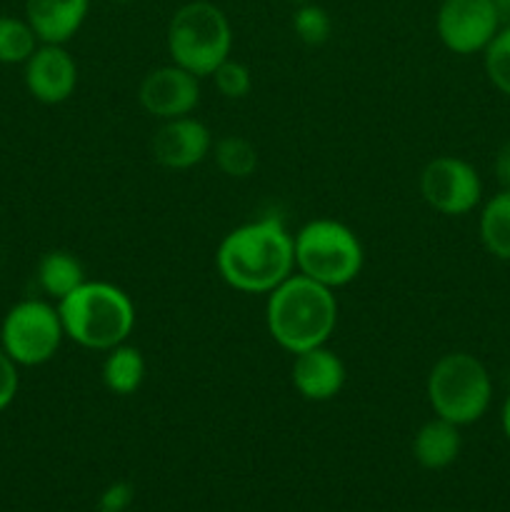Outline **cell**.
Masks as SVG:
<instances>
[{
    "instance_id": "6da1fadb",
    "label": "cell",
    "mask_w": 510,
    "mask_h": 512,
    "mask_svg": "<svg viewBox=\"0 0 510 512\" xmlns=\"http://www.w3.org/2000/svg\"><path fill=\"white\" fill-rule=\"evenodd\" d=\"M218 273L240 293H270L295 270V240L280 215L230 230L215 253Z\"/></svg>"
},
{
    "instance_id": "7a4b0ae2",
    "label": "cell",
    "mask_w": 510,
    "mask_h": 512,
    "mask_svg": "<svg viewBox=\"0 0 510 512\" xmlns=\"http://www.w3.org/2000/svg\"><path fill=\"white\" fill-rule=\"evenodd\" d=\"M265 323L280 348L298 355L328 343L338 325V300L330 288L293 273L268 293Z\"/></svg>"
},
{
    "instance_id": "3957f363",
    "label": "cell",
    "mask_w": 510,
    "mask_h": 512,
    "mask_svg": "<svg viewBox=\"0 0 510 512\" xmlns=\"http://www.w3.org/2000/svg\"><path fill=\"white\" fill-rule=\"evenodd\" d=\"M65 338L88 350H113L128 343L135 328V305L125 290L103 280H85L78 290L58 300Z\"/></svg>"
},
{
    "instance_id": "277c9868",
    "label": "cell",
    "mask_w": 510,
    "mask_h": 512,
    "mask_svg": "<svg viewBox=\"0 0 510 512\" xmlns=\"http://www.w3.org/2000/svg\"><path fill=\"white\" fill-rule=\"evenodd\" d=\"M168 53L175 65L193 73L195 78H208L220 63L230 58L233 30L228 15L208 0H193L175 10L168 23Z\"/></svg>"
},
{
    "instance_id": "5b68a950",
    "label": "cell",
    "mask_w": 510,
    "mask_h": 512,
    "mask_svg": "<svg viewBox=\"0 0 510 512\" xmlns=\"http://www.w3.org/2000/svg\"><path fill=\"white\" fill-rule=\"evenodd\" d=\"M293 240L298 273L325 288L350 285L363 270V245L358 235L338 220H310L293 235Z\"/></svg>"
},
{
    "instance_id": "8992f818",
    "label": "cell",
    "mask_w": 510,
    "mask_h": 512,
    "mask_svg": "<svg viewBox=\"0 0 510 512\" xmlns=\"http://www.w3.org/2000/svg\"><path fill=\"white\" fill-rule=\"evenodd\" d=\"M428 403L438 418L470 425L485 415L493 400L488 368L470 353H448L428 375Z\"/></svg>"
},
{
    "instance_id": "52a82bcc",
    "label": "cell",
    "mask_w": 510,
    "mask_h": 512,
    "mask_svg": "<svg viewBox=\"0 0 510 512\" xmlns=\"http://www.w3.org/2000/svg\"><path fill=\"white\" fill-rule=\"evenodd\" d=\"M65 338L58 305L40 298L20 300L8 310L0 328V348L15 365L38 368L55 358Z\"/></svg>"
},
{
    "instance_id": "ba28073f",
    "label": "cell",
    "mask_w": 510,
    "mask_h": 512,
    "mask_svg": "<svg viewBox=\"0 0 510 512\" xmlns=\"http://www.w3.org/2000/svg\"><path fill=\"white\" fill-rule=\"evenodd\" d=\"M420 195L443 215H465L480 203L483 183L468 160L455 155L433 158L420 173Z\"/></svg>"
},
{
    "instance_id": "9c48e42d",
    "label": "cell",
    "mask_w": 510,
    "mask_h": 512,
    "mask_svg": "<svg viewBox=\"0 0 510 512\" xmlns=\"http://www.w3.org/2000/svg\"><path fill=\"white\" fill-rule=\"evenodd\" d=\"M435 30L455 55L480 53L500 30L493 0H443L435 15Z\"/></svg>"
},
{
    "instance_id": "30bf717a",
    "label": "cell",
    "mask_w": 510,
    "mask_h": 512,
    "mask_svg": "<svg viewBox=\"0 0 510 512\" xmlns=\"http://www.w3.org/2000/svg\"><path fill=\"white\" fill-rule=\"evenodd\" d=\"M138 100L145 113L158 120L185 118L200 103V78L180 65H163L150 70L138 88Z\"/></svg>"
},
{
    "instance_id": "8fae6325",
    "label": "cell",
    "mask_w": 510,
    "mask_h": 512,
    "mask_svg": "<svg viewBox=\"0 0 510 512\" xmlns=\"http://www.w3.org/2000/svg\"><path fill=\"white\" fill-rule=\"evenodd\" d=\"M75 85H78V65L65 45H38L25 63V88L38 103H65L75 93Z\"/></svg>"
},
{
    "instance_id": "7c38bea8",
    "label": "cell",
    "mask_w": 510,
    "mask_h": 512,
    "mask_svg": "<svg viewBox=\"0 0 510 512\" xmlns=\"http://www.w3.org/2000/svg\"><path fill=\"white\" fill-rule=\"evenodd\" d=\"M213 150V135L205 128V123L190 118L163 120L150 140V153L158 165L168 170H188L193 165L203 163Z\"/></svg>"
},
{
    "instance_id": "4fadbf2b",
    "label": "cell",
    "mask_w": 510,
    "mask_h": 512,
    "mask_svg": "<svg viewBox=\"0 0 510 512\" xmlns=\"http://www.w3.org/2000/svg\"><path fill=\"white\" fill-rule=\"evenodd\" d=\"M293 385L305 400L328 403L343 390L345 363L325 345L303 350L293 360Z\"/></svg>"
},
{
    "instance_id": "5bb4252c",
    "label": "cell",
    "mask_w": 510,
    "mask_h": 512,
    "mask_svg": "<svg viewBox=\"0 0 510 512\" xmlns=\"http://www.w3.org/2000/svg\"><path fill=\"white\" fill-rule=\"evenodd\" d=\"M90 0H25V20L40 43L65 45L88 18Z\"/></svg>"
},
{
    "instance_id": "9a60e30c",
    "label": "cell",
    "mask_w": 510,
    "mask_h": 512,
    "mask_svg": "<svg viewBox=\"0 0 510 512\" xmlns=\"http://www.w3.org/2000/svg\"><path fill=\"white\" fill-rule=\"evenodd\" d=\"M460 445H463V440H460L458 425L435 415L415 433L413 458L425 470H445L458 460Z\"/></svg>"
},
{
    "instance_id": "2e32d148",
    "label": "cell",
    "mask_w": 510,
    "mask_h": 512,
    "mask_svg": "<svg viewBox=\"0 0 510 512\" xmlns=\"http://www.w3.org/2000/svg\"><path fill=\"white\" fill-rule=\"evenodd\" d=\"M85 283L83 263L68 250H50L38 263V285L53 300H63Z\"/></svg>"
},
{
    "instance_id": "e0dca14e",
    "label": "cell",
    "mask_w": 510,
    "mask_h": 512,
    "mask_svg": "<svg viewBox=\"0 0 510 512\" xmlns=\"http://www.w3.org/2000/svg\"><path fill=\"white\" fill-rule=\"evenodd\" d=\"M145 380V358L128 343L115 345L103 360V383L113 395L138 393Z\"/></svg>"
},
{
    "instance_id": "ac0fdd59",
    "label": "cell",
    "mask_w": 510,
    "mask_h": 512,
    "mask_svg": "<svg viewBox=\"0 0 510 512\" xmlns=\"http://www.w3.org/2000/svg\"><path fill=\"white\" fill-rule=\"evenodd\" d=\"M480 240L490 255L510 260V190H500L480 213Z\"/></svg>"
},
{
    "instance_id": "d6986e66",
    "label": "cell",
    "mask_w": 510,
    "mask_h": 512,
    "mask_svg": "<svg viewBox=\"0 0 510 512\" xmlns=\"http://www.w3.org/2000/svg\"><path fill=\"white\" fill-rule=\"evenodd\" d=\"M38 43V35L33 33L28 20L0 15V63L25 65L38 48Z\"/></svg>"
},
{
    "instance_id": "ffe728a7",
    "label": "cell",
    "mask_w": 510,
    "mask_h": 512,
    "mask_svg": "<svg viewBox=\"0 0 510 512\" xmlns=\"http://www.w3.org/2000/svg\"><path fill=\"white\" fill-rule=\"evenodd\" d=\"M215 163L230 178H250L258 168V150L248 138L225 135L215 143Z\"/></svg>"
},
{
    "instance_id": "44dd1931",
    "label": "cell",
    "mask_w": 510,
    "mask_h": 512,
    "mask_svg": "<svg viewBox=\"0 0 510 512\" xmlns=\"http://www.w3.org/2000/svg\"><path fill=\"white\" fill-rule=\"evenodd\" d=\"M485 53V73L500 93L510 95V28H500Z\"/></svg>"
},
{
    "instance_id": "7402d4cb",
    "label": "cell",
    "mask_w": 510,
    "mask_h": 512,
    "mask_svg": "<svg viewBox=\"0 0 510 512\" xmlns=\"http://www.w3.org/2000/svg\"><path fill=\"white\" fill-rule=\"evenodd\" d=\"M293 30L305 45H323L330 38L333 23H330V15L320 5L305 3L295 10Z\"/></svg>"
},
{
    "instance_id": "603a6c76",
    "label": "cell",
    "mask_w": 510,
    "mask_h": 512,
    "mask_svg": "<svg viewBox=\"0 0 510 512\" xmlns=\"http://www.w3.org/2000/svg\"><path fill=\"white\" fill-rule=\"evenodd\" d=\"M215 88L220 90V95L228 100H240L250 93L253 88V78H250V70L245 68L238 60L228 58L225 63H220L213 73Z\"/></svg>"
},
{
    "instance_id": "cb8c5ba5",
    "label": "cell",
    "mask_w": 510,
    "mask_h": 512,
    "mask_svg": "<svg viewBox=\"0 0 510 512\" xmlns=\"http://www.w3.org/2000/svg\"><path fill=\"white\" fill-rule=\"evenodd\" d=\"M133 498V485L125 483V480H118V483L108 485L103 490V495L98 500V512H125L130 508V503H133Z\"/></svg>"
},
{
    "instance_id": "d4e9b609",
    "label": "cell",
    "mask_w": 510,
    "mask_h": 512,
    "mask_svg": "<svg viewBox=\"0 0 510 512\" xmlns=\"http://www.w3.org/2000/svg\"><path fill=\"white\" fill-rule=\"evenodd\" d=\"M18 385V365H15L13 360L5 355V350L0 348V413H3L5 408H10V403H13L15 395H18Z\"/></svg>"
},
{
    "instance_id": "484cf974",
    "label": "cell",
    "mask_w": 510,
    "mask_h": 512,
    "mask_svg": "<svg viewBox=\"0 0 510 512\" xmlns=\"http://www.w3.org/2000/svg\"><path fill=\"white\" fill-rule=\"evenodd\" d=\"M495 178H498L500 188L510 190V140L505 145H500V150L495 153Z\"/></svg>"
},
{
    "instance_id": "4316f807",
    "label": "cell",
    "mask_w": 510,
    "mask_h": 512,
    "mask_svg": "<svg viewBox=\"0 0 510 512\" xmlns=\"http://www.w3.org/2000/svg\"><path fill=\"white\" fill-rule=\"evenodd\" d=\"M495 13H498L500 28H510V0H493Z\"/></svg>"
},
{
    "instance_id": "83f0119b",
    "label": "cell",
    "mask_w": 510,
    "mask_h": 512,
    "mask_svg": "<svg viewBox=\"0 0 510 512\" xmlns=\"http://www.w3.org/2000/svg\"><path fill=\"white\" fill-rule=\"evenodd\" d=\"M503 433H505V438L510 440V395L503 405Z\"/></svg>"
},
{
    "instance_id": "f1b7e54d",
    "label": "cell",
    "mask_w": 510,
    "mask_h": 512,
    "mask_svg": "<svg viewBox=\"0 0 510 512\" xmlns=\"http://www.w3.org/2000/svg\"><path fill=\"white\" fill-rule=\"evenodd\" d=\"M290 3H295V5H305V3H308V0H290Z\"/></svg>"
},
{
    "instance_id": "f546056e",
    "label": "cell",
    "mask_w": 510,
    "mask_h": 512,
    "mask_svg": "<svg viewBox=\"0 0 510 512\" xmlns=\"http://www.w3.org/2000/svg\"><path fill=\"white\" fill-rule=\"evenodd\" d=\"M110 3H133V0H110Z\"/></svg>"
}]
</instances>
